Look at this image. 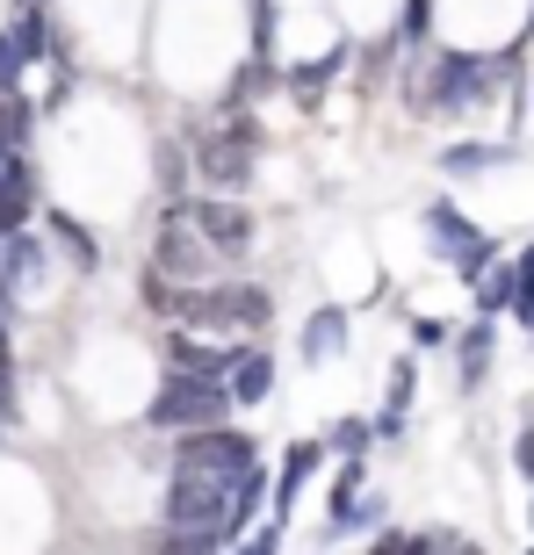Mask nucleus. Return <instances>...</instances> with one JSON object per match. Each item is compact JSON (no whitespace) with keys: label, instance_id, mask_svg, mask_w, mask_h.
<instances>
[{"label":"nucleus","instance_id":"f257e3e1","mask_svg":"<svg viewBox=\"0 0 534 555\" xmlns=\"http://www.w3.org/2000/svg\"><path fill=\"white\" fill-rule=\"evenodd\" d=\"M520 65V43L498 59H470V51H419V65L405 73V108L411 116H470L506 73Z\"/></svg>","mask_w":534,"mask_h":555},{"label":"nucleus","instance_id":"f03ea898","mask_svg":"<svg viewBox=\"0 0 534 555\" xmlns=\"http://www.w3.org/2000/svg\"><path fill=\"white\" fill-rule=\"evenodd\" d=\"M267 318H275V296L253 282H188L174 288V325L181 332H203V339H239V332H267Z\"/></svg>","mask_w":534,"mask_h":555},{"label":"nucleus","instance_id":"7ed1b4c3","mask_svg":"<svg viewBox=\"0 0 534 555\" xmlns=\"http://www.w3.org/2000/svg\"><path fill=\"white\" fill-rule=\"evenodd\" d=\"M253 159H260V124L253 116H225V124L195 130L188 144V173L203 195H239L253 181Z\"/></svg>","mask_w":534,"mask_h":555},{"label":"nucleus","instance_id":"20e7f679","mask_svg":"<svg viewBox=\"0 0 534 555\" xmlns=\"http://www.w3.org/2000/svg\"><path fill=\"white\" fill-rule=\"evenodd\" d=\"M225 418H231V397L217 375H166L144 404V426L160 433H195V426H225Z\"/></svg>","mask_w":534,"mask_h":555},{"label":"nucleus","instance_id":"39448f33","mask_svg":"<svg viewBox=\"0 0 534 555\" xmlns=\"http://www.w3.org/2000/svg\"><path fill=\"white\" fill-rule=\"evenodd\" d=\"M225 505H231V476H181L174 469V483H166V498H160V519L174 534H217L225 541Z\"/></svg>","mask_w":534,"mask_h":555},{"label":"nucleus","instance_id":"423d86ee","mask_svg":"<svg viewBox=\"0 0 534 555\" xmlns=\"http://www.w3.org/2000/svg\"><path fill=\"white\" fill-rule=\"evenodd\" d=\"M246 462H260V440L246 426H195V433H174V469L181 476H239Z\"/></svg>","mask_w":534,"mask_h":555},{"label":"nucleus","instance_id":"0eeeda50","mask_svg":"<svg viewBox=\"0 0 534 555\" xmlns=\"http://www.w3.org/2000/svg\"><path fill=\"white\" fill-rule=\"evenodd\" d=\"M181 217L195 224V238H203L217 260H239V253L253 246V209L239 203V195H181Z\"/></svg>","mask_w":534,"mask_h":555},{"label":"nucleus","instance_id":"6e6552de","mask_svg":"<svg viewBox=\"0 0 534 555\" xmlns=\"http://www.w3.org/2000/svg\"><path fill=\"white\" fill-rule=\"evenodd\" d=\"M152 268L166 274V282H209L217 274V253L195 238V224L181 217V203H166V217H160V238H152Z\"/></svg>","mask_w":534,"mask_h":555},{"label":"nucleus","instance_id":"1a4fd4ad","mask_svg":"<svg viewBox=\"0 0 534 555\" xmlns=\"http://www.w3.org/2000/svg\"><path fill=\"white\" fill-rule=\"evenodd\" d=\"M318 469H326V440H289L282 469L267 476V519H289V513H296V491H304Z\"/></svg>","mask_w":534,"mask_h":555},{"label":"nucleus","instance_id":"9d476101","mask_svg":"<svg viewBox=\"0 0 534 555\" xmlns=\"http://www.w3.org/2000/svg\"><path fill=\"white\" fill-rule=\"evenodd\" d=\"M347 339H354V318L340 304H318L304 318V332H296V361H304V369H326V361L347 353Z\"/></svg>","mask_w":534,"mask_h":555},{"label":"nucleus","instance_id":"9b49d317","mask_svg":"<svg viewBox=\"0 0 534 555\" xmlns=\"http://www.w3.org/2000/svg\"><path fill=\"white\" fill-rule=\"evenodd\" d=\"M231 347H239V339H225V347H209L203 332H166L160 339V361H166V375H217V383H225V369H231Z\"/></svg>","mask_w":534,"mask_h":555},{"label":"nucleus","instance_id":"f8f14e48","mask_svg":"<svg viewBox=\"0 0 534 555\" xmlns=\"http://www.w3.org/2000/svg\"><path fill=\"white\" fill-rule=\"evenodd\" d=\"M225 397L231 404H267V397H275V353H267L260 339H239V347H231Z\"/></svg>","mask_w":534,"mask_h":555},{"label":"nucleus","instance_id":"ddd939ff","mask_svg":"<svg viewBox=\"0 0 534 555\" xmlns=\"http://www.w3.org/2000/svg\"><path fill=\"white\" fill-rule=\"evenodd\" d=\"M455 347V369H462V390H476L484 375H492V347H498V318H476V325H462L448 339Z\"/></svg>","mask_w":534,"mask_h":555},{"label":"nucleus","instance_id":"4468645a","mask_svg":"<svg viewBox=\"0 0 534 555\" xmlns=\"http://www.w3.org/2000/svg\"><path fill=\"white\" fill-rule=\"evenodd\" d=\"M43 231H51V246H59L80 274L102 268V246H94V231H87L80 217H73V209H43Z\"/></svg>","mask_w":534,"mask_h":555},{"label":"nucleus","instance_id":"2eb2a0df","mask_svg":"<svg viewBox=\"0 0 534 555\" xmlns=\"http://www.w3.org/2000/svg\"><path fill=\"white\" fill-rule=\"evenodd\" d=\"M506 159H513V144L462 138V144H448V152H441V173H448V181H476V173H492V166H506Z\"/></svg>","mask_w":534,"mask_h":555},{"label":"nucleus","instance_id":"dca6fc26","mask_svg":"<svg viewBox=\"0 0 534 555\" xmlns=\"http://www.w3.org/2000/svg\"><path fill=\"white\" fill-rule=\"evenodd\" d=\"M470 238H476V224L448 203V195H441V203H427V246L441 253V260H455V253L470 246Z\"/></svg>","mask_w":534,"mask_h":555},{"label":"nucleus","instance_id":"f3484780","mask_svg":"<svg viewBox=\"0 0 534 555\" xmlns=\"http://www.w3.org/2000/svg\"><path fill=\"white\" fill-rule=\"evenodd\" d=\"M361 483H369V454H347L340 476H332V498H326V527L332 534H347V513H354V498H361Z\"/></svg>","mask_w":534,"mask_h":555},{"label":"nucleus","instance_id":"a211bd4d","mask_svg":"<svg viewBox=\"0 0 534 555\" xmlns=\"http://www.w3.org/2000/svg\"><path fill=\"white\" fill-rule=\"evenodd\" d=\"M43 108L29 102V94H0V138L15 144V152H29V130H37Z\"/></svg>","mask_w":534,"mask_h":555},{"label":"nucleus","instance_id":"6ab92c4d","mask_svg":"<svg viewBox=\"0 0 534 555\" xmlns=\"http://www.w3.org/2000/svg\"><path fill=\"white\" fill-rule=\"evenodd\" d=\"M513 288H520L513 268H506V260H492V274L470 288V296H476V318H498V310H513Z\"/></svg>","mask_w":534,"mask_h":555},{"label":"nucleus","instance_id":"aec40b11","mask_svg":"<svg viewBox=\"0 0 534 555\" xmlns=\"http://www.w3.org/2000/svg\"><path fill=\"white\" fill-rule=\"evenodd\" d=\"M492 260H498V238H484V231H476V238H470L462 253H455L448 268H455V282H462V288H476L484 274H492Z\"/></svg>","mask_w":534,"mask_h":555},{"label":"nucleus","instance_id":"412c9836","mask_svg":"<svg viewBox=\"0 0 534 555\" xmlns=\"http://www.w3.org/2000/svg\"><path fill=\"white\" fill-rule=\"evenodd\" d=\"M160 188H166V203H181L188 188H195V173H188V152H181L174 138L160 144Z\"/></svg>","mask_w":534,"mask_h":555},{"label":"nucleus","instance_id":"4be33fe9","mask_svg":"<svg viewBox=\"0 0 534 555\" xmlns=\"http://www.w3.org/2000/svg\"><path fill=\"white\" fill-rule=\"evenodd\" d=\"M369 440H376L369 418H340V426L326 433V454H340V462H347V454H369Z\"/></svg>","mask_w":534,"mask_h":555},{"label":"nucleus","instance_id":"5701e85b","mask_svg":"<svg viewBox=\"0 0 534 555\" xmlns=\"http://www.w3.org/2000/svg\"><path fill=\"white\" fill-rule=\"evenodd\" d=\"M340 65H347V43H332V51H326L318 65H296V73H289V87H296V94H318V87H326L332 73H340Z\"/></svg>","mask_w":534,"mask_h":555},{"label":"nucleus","instance_id":"b1692460","mask_svg":"<svg viewBox=\"0 0 534 555\" xmlns=\"http://www.w3.org/2000/svg\"><path fill=\"white\" fill-rule=\"evenodd\" d=\"M8 188H37V166H29V152H15V144L0 138V195Z\"/></svg>","mask_w":534,"mask_h":555},{"label":"nucleus","instance_id":"393cba45","mask_svg":"<svg viewBox=\"0 0 534 555\" xmlns=\"http://www.w3.org/2000/svg\"><path fill=\"white\" fill-rule=\"evenodd\" d=\"M427 22H433V0H405V15H397V43L427 51Z\"/></svg>","mask_w":534,"mask_h":555},{"label":"nucleus","instance_id":"a878e982","mask_svg":"<svg viewBox=\"0 0 534 555\" xmlns=\"http://www.w3.org/2000/svg\"><path fill=\"white\" fill-rule=\"evenodd\" d=\"M231 555H282V519H267V527L239 534V541H231Z\"/></svg>","mask_w":534,"mask_h":555},{"label":"nucleus","instance_id":"bb28decb","mask_svg":"<svg viewBox=\"0 0 534 555\" xmlns=\"http://www.w3.org/2000/svg\"><path fill=\"white\" fill-rule=\"evenodd\" d=\"M138 296H144V310H160V318H174V282H166L160 268H144V274H138Z\"/></svg>","mask_w":534,"mask_h":555},{"label":"nucleus","instance_id":"cd10ccee","mask_svg":"<svg viewBox=\"0 0 534 555\" xmlns=\"http://www.w3.org/2000/svg\"><path fill=\"white\" fill-rule=\"evenodd\" d=\"M455 332H448V318H411V353H433V347H448Z\"/></svg>","mask_w":534,"mask_h":555},{"label":"nucleus","instance_id":"c85d7f7f","mask_svg":"<svg viewBox=\"0 0 534 555\" xmlns=\"http://www.w3.org/2000/svg\"><path fill=\"white\" fill-rule=\"evenodd\" d=\"M253 59H275V0H253Z\"/></svg>","mask_w":534,"mask_h":555},{"label":"nucleus","instance_id":"c756f323","mask_svg":"<svg viewBox=\"0 0 534 555\" xmlns=\"http://www.w3.org/2000/svg\"><path fill=\"white\" fill-rule=\"evenodd\" d=\"M513 469L534 483V426H520V440H513Z\"/></svg>","mask_w":534,"mask_h":555},{"label":"nucleus","instance_id":"7c9ffc66","mask_svg":"<svg viewBox=\"0 0 534 555\" xmlns=\"http://www.w3.org/2000/svg\"><path fill=\"white\" fill-rule=\"evenodd\" d=\"M405 541H411V534H397V527H383V534H376V548H369V555H405Z\"/></svg>","mask_w":534,"mask_h":555},{"label":"nucleus","instance_id":"2f4dec72","mask_svg":"<svg viewBox=\"0 0 534 555\" xmlns=\"http://www.w3.org/2000/svg\"><path fill=\"white\" fill-rule=\"evenodd\" d=\"M513 282H527V288H534V246H527V253L513 260Z\"/></svg>","mask_w":534,"mask_h":555},{"label":"nucleus","instance_id":"473e14b6","mask_svg":"<svg viewBox=\"0 0 534 555\" xmlns=\"http://www.w3.org/2000/svg\"><path fill=\"white\" fill-rule=\"evenodd\" d=\"M433 555H484V548H470V541H441Z\"/></svg>","mask_w":534,"mask_h":555},{"label":"nucleus","instance_id":"72a5a7b5","mask_svg":"<svg viewBox=\"0 0 534 555\" xmlns=\"http://www.w3.org/2000/svg\"><path fill=\"white\" fill-rule=\"evenodd\" d=\"M527 37H534V15H527ZM527 37H520V43H527Z\"/></svg>","mask_w":534,"mask_h":555},{"label":"nucleus","instance_id":"f704fd0d","mask_svg":"<svg viewBox=\"0 0 534 555\" xmlns=\"http://www.w3.org/2000/svg\"><path fill=\"white\" fill-rule=\"evenodd\" d=\"M527 332H534V325H527Z\"/></svg>","mask_w":534,"mask_h":555},{"label":"nucleus","instance_id":"c9c22d12","mask_svg":"<svg viewBox=\"0 0 534 555\" xmlns=\"http://www.w3.org/2000/svg\"><path fill=\"white\" fill-rule=\"evenodd\" d=\"M527 555H534V548H527Z\"/></svg>","mask_w":534,"mask_h":555}]
</instances>
